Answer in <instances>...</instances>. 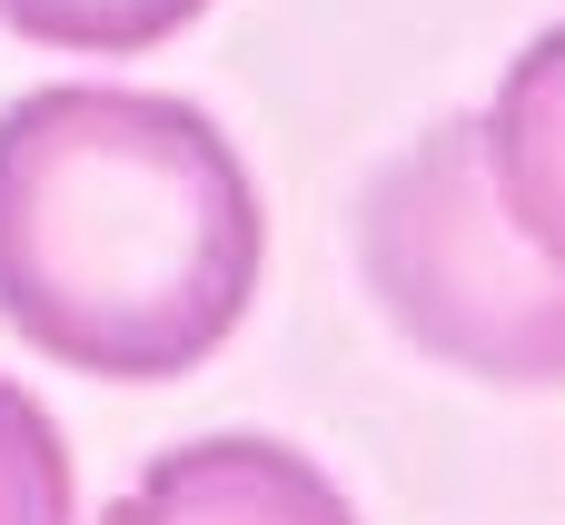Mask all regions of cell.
Instances as JSON below:
<instances>
[{
    "instance_id": "cell-1",
    "label": "cell",
    "mask_w": 565,
    "mask_h": 525,
    "mask_svg": "<svg viewBox=\"0 0 565 525\" xmlns=\"http://www.w3.org/2000/svg\"><path fill=\"white\" fill-rule=\"evenodd\" d=\"M268 218L228 129L60 79L0 109V318L79 377H189L258 298Z\"/></svg>"
},
{
    "instance_id": "cell-6",
    "label": "cell",
    "mask_w": 565,
    "mask_h": 525,
    "mask_svg": "<svg viewBox=\"0 0 565 525\" xmlns=\"http://www.w3.org/2000/svg\"><path fill=\"white\" fill-rule=\"evenodd\" d=\"M0 525H70V447L0 377Z\"/></svg>"
},
{
    "instance_id": "cell-4",
    "label": "cell",
    "mask_w": 565,
    "mask_h": 525,
    "mask_svg": "<svg viewBox=\"0 0 565 525\" xmlns=\"http://www.w3.org/2000/svg\"><path fill=\"white\" fill-rule=\"evenodd\" d=\"M477 129H487V169H497L507 218L565 268V20L507 60Z\"/></svg>"
},
{
    "instance_id": "cell-3",
    "label": "cell",
    "mask_w": 565,
    "mask_h": 525,
    "mask_svg": "<svg viewBox=\"0 0 565 525\" xmlns=\"http://www.w3.org/2000/svg\"><path fill=\"white\" fill-rule=\"evenodd\" d=\"M109 525H358L348 496L278 437H199L169 447L119 506Z\"/></svg>"
},
{
    "instance_id": "cell-2",
    "label": "cell",
    "mask_w": 565,
    "mask_h": 525,
    "mask_svg": "<svg viewBox=\"0 0 565 525\" xmlns=\"http://www.w3.org/2000/svg\"><path fill=\"white\" fill-rule=\"evenodd\" d=\"M358 258L427 357L497 387H565V268L507 218L477 119H437L377 169L358 199Z\"/></svg>"
},
{
    "instance_id": "cell-5",
    "label": "cell",
    "mask_w": 565,
    "mask_h": 525,
    "mask_svg": "<svg viewBox=\"0 0 565 525\" xmlns=\"http://www.w3.org/2000/svg\"><path fill=\"white\" fill-rule=\"evenodd\" d=\"M209 0H0V20L40 50H89V60H129L159 50L199 20Z\"/></svg>"
}]
</instances>
